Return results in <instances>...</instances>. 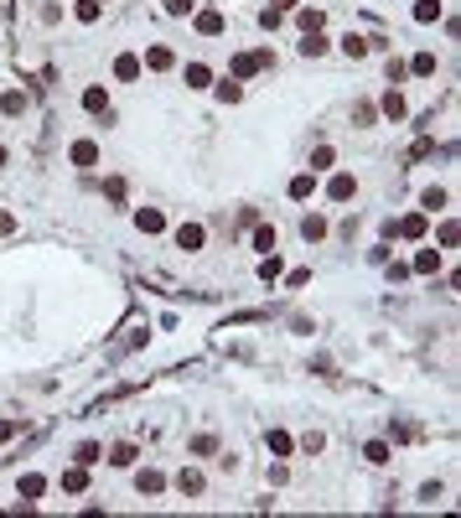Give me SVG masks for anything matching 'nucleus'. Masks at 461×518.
Listing matches in <instances>:
<instances>
[{
    "label": "nucleus",
    "instance_id": "72a5a7b5",
    "mask_svg": "<svg viewBox=\"0 0 461 518\" xmlns=\"http://www.w3.org/2000/svg\"><path fill=\"white\" fill-rule=\"evenodd\" d=\"M94 461H104V451L88 441V446H78V467H94Z\"/></svg>",
    "mask_w": 461,
    "mask_h": 518
},
{
    "label": "nucleus",
    "instance_id": "5701e85b",
    "mask_svg": "<svg viewBox=\"0 0 461 518\" xmlns=\"http://www.w3.org/2000/svg\"><path fill=\"white\" fill-rule=\"evenodd\" d=\"M265 446L275 451V456H291V451H296V441H291L285 430H270V435H265Z\"/></svg>",
    "mask_w": 461,
    "mask_h": 518
},
{
    "label": "nucleus",
    "instance_id": "6ab92c4d",
    "mask_svg": "<svg viewBox=\"0 0 461 518\" xmlns=\"http://www.w3.org/2000/svg\"><path fill=\"white\" fill-rule=\"evenodd\" d=\"M73 16L83 21V26H94V21L104 16V6H99V0H78V6H73Z\"/></svg>",
    "mask_w": 461,
    "mask_h": 518
},
{
    "label": "nucleus",
    "instance_id": "7c9ffc66",
    "mask_svg": "<svg viewBox=\"0 0 461 518\" xmlns=\"http://www.w3.org/2000/svg\"><path fill=\"white\" fill-rule=\"evenodd\" d=\"M259 280H280V254H265V259H259Z\"/></svg>",
    "mask_w": 461,
    "mask_h": 518
},
{
    "label": "nucleus",
    "instance_id": "aec40b11",
    "mask_svg": "<svg viewBox=\"0 0 461 518\" xmlns=\"http://www.w3.org/2000/svg\"><path fill=\"white\" fill-rule=\"evenodd\" d=\"M415 21H420V26L441 21V0H415Z\"/></svg>",
    "mask_w": 461,
    "mask_h": 518
},
{
    "label": "nucleus",
    "instance_id": "58836bf2",
    "mask_svg": "<svg viewBox=\"0 0 461 518\" xmlns=\"http://www.w3.org/2000/svg\"><path fill=\"white\" fill-rule=\"evenodd\" d=\"M270 11H280V16H285V11H296V0H275Z\"/></svg>",
    "mask_w": 461,
    "mask_h": 518
},
{
    "label": "nucleus",
    "instance_id": "cd10ccee",
    "mask_svg": "<svg viewBox=\"0 0 461 518\" xmlns=\"http://www.w3.org/2000/svg\"><path fill=\"white\" fill-rule=\"evenodd\" d=\"M420 207H425V212H441V207H446V192H441V187H425V192H420Z\"/></svg>",
    "mask_w": 461,
    "mask_h": 518
},
{
    "label": "nucleus",
    "instance_id": "473e14b6",
    "mask_svg": "<svg viewBox=\"0 0 461 518\" xmlns=\"http://www.w3.org/2000/svg\"><path fill=\"white\" fill-rule=\"evenodd\" d=\"M342 52H348V57H368V42H363V36H342Z\"/></svg>",
    "mask_w": 461,
    "mask_h": 518
},
{
    "label": "nucleus",
    "instance_id": "6e6552de",
    "mask_svg": "<svg viewBox=\"0 0 461 518\" xmlns=\"http://www.w3.org/2000/svg\"><path fill=\"white\" fill-rule=\"evenodd\" d=\"M68 161H73V166H99V145H94V140H73Z\"/></svg>",
    "mask_w": 461,
    "mask_h": 518
},
{
    "label": "nucleus",
    "instance_id": "ddd939ff",
    "mask_svg": "<svg viewBox=\"0 0 461 518\" xmlns=\"http://www.w3.org/2000/svg\"><path fill=\"white\" fill-rule=\"evenodd\" d=\"M394 238H425V212H410L404 223H394Z\"/></svg>",
    "mask_w": 461,
    "mask_h": 518
},
{
    "label": "nucleus",
    "instance_id": "9d476101",
    "mask_svg": "<svg viewBox=\"0 0 461 518\" xmlns=\"http://www.w3.org/2000/svg\"><path fill=\"white\" fill-rule=\"evenodd\" d=\"M16 493H21V503H36V498H42V493H47V477H36V472H26V477H21V482H16Z\"/></svg>",
    "mask_w": 461,
    "mask_h": 518
},
{
    "label": "nucleus",
    "instance_id": "4be33fe9",
    "mask_svg": "<svg viewBox=\"0 0 461 518\" xmlns=\"http://www.w3.org/2000/svg\"><path fill=\"white\" fill-rule=\"evenodd\" d=\"M83 487H88V472H83V467H68V472H62V493H83Z\"/></svg>",
    "mask_w": 461,
    "mask_h": 518
},
{
    "label": "nucleus",
    "instance_id": "c9c22d12",
    "mask_svg": "<svg viewBox=\"0 0 461 518\" xmlns=\"http://www.w3.org/2000/svg\"><path fill=\"white\" fill-rule=\"evenodd\" d=\"M254 249H259V254H275V229H259L254 233Z\"/></svg>",
    "mask_w": 461,
    "mask_h": 518
},
{
    "label": "nucleus",
    "instance_id": "c756f323",
    "mask_svg": "<svg viewBox=\"0 0 461 518\" xmlns=\"http://www.w3.org/2000/svg\"><path fill=\"white\" fill-rule=\"evenodd\" d=\"M296 21H301V32H322V26H326L322 11H296Z\"/></svg>",
    "mask_w": 461,
    "mask_h": 518
},
{
    "label": "nucleus",
    "instance_id": "423d86ee",
    "mask_svg": "<svg viewBox=\"0 0 461 518\" xmlns=\"http://www.w3.org/2000/svg\"><path fill=\"white\" fill-rule=\"evenodd\" d=\"M177 493H181V498H202V472H197V467H181V472H177Z\"/></svg>",
    "mask_w": 461,
    "mask_h": 518
},
{
    "label": "nucleus",
    "instance_id": "7ed1b4c3",
    "mask_svg": "<svg viewBox=\"0 0 461 518\" xmlns=\"http://www.w3.org/2000/svg\"><path fill=\"white\" fill-rule=\"evenodd\" d=\"M140 73H146V62H140L135 52H120V57H114V78H120V83H135Z\"/></svg>",
    "mask_w": 461,
    "mask_h": 518
},
{
    "label": "nucleus",
    "instance_id": "bb28decb",
    "mask_svg": "<svg viewBox=\"0 0 461 518\" xmlns=\"http://www.w3.org/2000/svg\"><path fill=\"white\" fill-rule=\"evenodd\" d=\"M213 83V73H207V62H192L187 68V88H207Z\"/></svg>",
    "mask_w": 461,
    "mask_h": 518
},
{
    "label": "nucleus",
    "instance_id": "a211bd4d",
    "mask_svg": "<svg viewBox=\"0 0 461 518\" xmlns=\"http://www.w3.org/2000/svg\"><path fill=\"white\" fill-rule=\"evenodd\" d=\"M171 62H177V57H171V47H151V52H146V68H151V73H166Z\"/></svg>",
    "mask_w": 461,
    "mask_h": 518
},
{
    "label": "nucleus",
    "instance_id": "dca6fc26",
    "mask_svg": "<svg viewBox=\"0 0 461 518\" xmlns=\"http://www.w3.org/2000/svg\"><path fill=\"white\" fill-rule=\"evenodd\" d=\"M436 270H441V254H436V249H420L415 264H410V275H436Z\"/></svg>",
    "mask_w": 461,
    "mask_h": 518
},
{
    "label": "nucleus",
    "instance_id": "4468645a",
    "mask_svg": "<svg viewBox=\"0 0 461 518\" xmlns=\"http://www.w3.org/2000/svg\"><path fill=\"white\" fill-rule=\"evenodd\" d=\"M83 109H88V114H109V94H104L99 83H88V88H83Z\"/></svg>",
    "mask_w": 461,
    "mask_h": 518
},
{
    "label": "nucleus",
    "instance_id": "2eb2a0df",
    "mask_svg": "<svg viewBox=\"0 0 461 518\" xmlns=\"http://www.w3.org/2000/svg\"><path fill=\"white\" fill-rule=\"evenodd\" d=\"M291 197H296V203L316 197V171H301V177H291Z\"/></svg>",
    "mask_w": 461,
    "mask_h": 518
},
{
    "label": "nucleus",
    "instance_id": "9b49d317",
    "mask_svg": "<svg viewBox=\"0 0 461 518\" xmlns=\"http://www.w3.org/2000/svg\"><path fill=\"white\" fill-rule=\"evenodd\" d=\"M378 109H384V114L394 119V125H399V119H404V114H410V104H404V94H399V88H389V94H384V99H378Z\"/></svg>",
    "mask_w": 461,
    "mask_h": 518
},
{
    "label": "nucleus",
    "instance_id": "f257e3e1",
    "mask_svg": "<svg viewBox=\"0 0 461 518\" xmlns=\"http://www.w3.org/2000/svg\"><path fill=\"white\" fill-rule=\"evenodd\" d=\"M259 68H275V52H270V47H259V52H239V57H233V78H254Z\"/></svg>",
    "mask_w": 461,
    "mask_h": 518
},
{
    "label": "nucleus",
    "instance_id": "f8f14e48",
    "mask_svg": "<svg viewBox=\"0 0 461 518\" xmlns=\"http://www.w3.org/2000/svg\"><path fill=\"white\" fill-rule=\"evenodd\" d=\"M161 487H166V477H161V472H151V467H146V472H135V493H140V498H156Z\"/></svg>",
    "mask_w": 461,
    "mask_h": 518
},
{
    "label": "nucleus",
    "instance_id": "39448f33",
    "mask_svg": "<svg viewBox=\"0 0 461 518\" xmlns=\"http://www.w3.org/2000/svg\"><path fill=\"white\" fill-rule=\"evenodd\" d=\"M202 223H181V229H177V249H187V254H197V249H202Z\"/></svg>",
    "mask_w": 461,
    "mask_h": 518
},
{
    "label": "nucleus",
    "instance_id": "a878e982",
    "mask_svg": "<svg viewBox=\"0 0 461 518\" xmlns=\"http://www.w3.org/2000/svg\"><path fill=\"white\" fill-rule=\"evenodd\" d=\"M326 52V36L322 32H306V42H301V57H322Z\"/></svg>",
    "mask_w": 461,
    "mask_h": 518
},
{
    "label": "nucleus",
    "instance_id": "0eeeda50",
    "mask_svg": "<svg viewBox=\"0 0 461 518\" xmlns=\"http://www.w3.org/2000/svg\"><path fill=\"white\" fill-rule=\"evenodd\" d=\"M135 229H140V233H161V229H166V212H161V207H140V212H135Z\"/></svg>",
    "mask_w": 461,
    "mask_h": 518
},
{
    "label": "nucleus",
    "instance_id": "f03ea898",
    "mask_svg": "<svg viewBox=\"0 0 461 518\" xmlns=\"http://www.w3.org/2000/svg\"><path fill=\"white\" fill-rule=\"evenodd\" d=\"M326 197H332V203H352V197H358V177H352V171H337V177L326 182Z\"/></svg>",
    "mask_w": 461,
    "mask_h": 518
},
{
    "label": "nucleus",
    "instance_id": "2f4dec72",
    "mask_svg": "<svg viewBox=\"0 0 461 518\" xmlns=\"http://www.w3.org/2000/svg\"><path fill=\"white\" fill-rule=\"evenodd\" d=\"M363 456L373 461V467H384V461H389V446H384V441H368V446H363Z\"/></svg>",
    "mask_w": 461,
    "mask_h": 518
},
{
    "label": "nucleus",
    "instance_id": "ea45409f",
    "mask_svg": "<svg viewBox=\"0 0 461 518\" xmlns=\"http://www.w3.org/2000/svg\"><path fill=\"white\" fill-rule=\"evenodd\" d=\"M6 161H11V156H6V145H0V166H6Z\"/></svg>",
    "mask_w": 461,
    "mask_h": 518
},
{
    "label": "nucleus",
    "instance_id": "e433bc0d",
    "mask_svg": "<svg viewBox=\"0 0 461 518\" xmlns=\"http://www.w3.org/2000/svg\"><path fill=\"white\" fill-rule=\"evenodd\" d=\"M6 233H16V212H6V207H0V238H6Z\"/></svg>",
    "mask_w": 461,
    "mask_h": 518
},
{
    "label": "nucleus",
    "instance_id": "f3484780",
    "mask_svg": "<svg viewBox=\"0 0 461 518\" xmlns=\"http://www.w3.org/2000/svg\"><path fill=\"white\" fill-rule=\"evenodd\" d=\"M404 73H415V78H430V73H436V52H415V62H404Z\"/></svg>",
    "mask_w": 461,
    "mask_h": 518
},
{
    "label": "nucleus",
    "instance_id": "393cba45",
    "mask_svg": "<svg viewBox=\"0 0 461 518\" xmlns=\"http://www.w3.org/2000/svg\"><path fill=\"white\" fill-rule=\"evenodd\" d=\"M332 161H337L332 145H316V151H311V171H332Z\"/></svg>",
    "mask_w": 461,
    "mask_h": 518
},
{
    "label": "nucleus",
    "instance_id": "20e7f679",
    "mask_svg": "<svg viewBox=\"0 0 461 518\" xmlns=\"http://www.w3.org/2000/svg\"><path fill=\"white\" fill-rule=\"evenodd\" d=\"M197 32H202V36H223V32H228V16H223V11H197Z\"/></svg>",
    "mask_w": 461,
    "mask_h": 518
},
{
    "label": "nucleus",
    "instance_id": "f704fd0d",
    "mask_svg": "<svg viewBox=\"0 0 461 518\" xmlns=\"http://www.w3.org/2000/svg\"><path fill=\"white\" fill-rule=\"evenodd\" d=\"M166 16H192V11H197V0H166Z\"/></svg>",
    "mask_w": 461,
    "mask_h": 518
},
{
    "label": "nucleus",
    "instance_id": "4c0bfd02",
    "mask_svg": "<svg viewBox=\"0 0 461 518\" xmlns=\"http://www.w3.org/2000/svg\"><path fill=\"white\" fill-rule=\"evenodd\" d=\"M11 435H16V420H0V446H6Z\"/></svg>",
    "mask_w": 461,
    "mask_h": 518
},
{
    "label": "nucleus",
    "instance_id": "a19ab883",
    "mask_svg": "<svg viewBox=\"0 0 461 518\" xmlns=\"http://www.w3.org/2000/svg\"><path fill=\"white\" fill-rule=\"evenodd\" d=\"M99 6H104V0H99Z\"/></svg>",
    "mask_w": 461,
    "mask_h": 518
},
{
    "label": "nucleus",
    "instance_id": "b1692460",
    "mask_svg": "<svg viewBox=\"0 0 461 518\" xmlns=\"http://www.w3.org/2000/svg\"><path fill=\"white\" fill-rule=\"evenodd\" d=\"M0 114H26V94H21V88L0 94Z\"/></svg>",
    "mask_w": 461,
    "mask_h": 518
},
{
    "label": "nucleus",
    "instance_id": "1a4fd4ad",
    "mask_svg": "<svg viewBox=\"0 0 461 518\" xmlns=\"http://www.w3.org/2000/svg\"><path fill=\"white\" fill-rule=\"evenodd\" d=\"M301 238H306V244H322V238H326V218H322V212H306V218H301Z\"/></svg>",
    "mask_w": 461,
    "mask_h": 518
},
{
    "label": "nucleus",
    "instance_id": "412c9836",
    "mask_svg": "<svg viewBox=\"0 0 461 518\" xmlns=\"http://www.w3.org/2000/svg\"><path fill=\"white\" fill-rule=\"evenodd\" d=\"M135 456H140V451L130 446V441H120V446H109V461H114V467H135Z\"/></svg>",
    "mask_w": 461,
    "mask_h": 518
},
{
    "label": "nucleus",
    "instance_id": "c85d7f7f",
    "mask_svg": "<svg viewBox=\"0 0 461 518\" xmlns=\"http://www.w3.org/2000/svg\"><path fill=\"white\" fill-rule=\"evenodd\" d=\"M218 99H223V104H239V99H244L239 78H223V83H218Z\"/></svg>",
    "mask_w": 461,
    "mask_h": 518
}]
</instances>
